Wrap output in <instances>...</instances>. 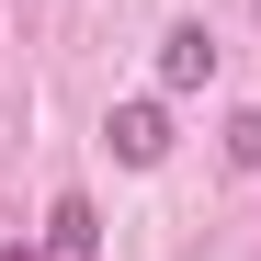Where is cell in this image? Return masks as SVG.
I'll use <instances>...</instances> for the list:
<instances>
[{
  "label": "cell",
  "mask_w": 261,
  "mask_h": 261,
  "mask_svg": "<svg viewBox=\"0 0 261 261\" xmlns=\"http://www.w3.org/2000/svg\"><path fill=\"white\" fill-rule=\"evenodd\" d=\"M102 148H114L125 170H159V159H170V102H114Z\"/></svg>",
  "instance_id": "1"
},
{
  "label": "cell",
  "mask_w": 261,
  "mask_h": 261,
  "mask_svg": "<svg viewBox=\"0 0 261 261\" xmlns=\"http://www.w3.org/2000/svg\"><path fill=\"white\" fill-rule=\"evenodd\" d=\"M204 80H216V34L204 23H170L159 34V91H204Z\"/></svg>",
  "instance_id": "2"
},
{
  "label": "cell",
  "mask_w": 261,
  "mask_h": 261,
  "mask_svg": "<svg viewBox=\"0 0 261 261\" xmlns=\"http://www.w3.org/2000/svg\"><path fill=\"white\" fill-rule=\"evenodd\" d=\"M91 250H102L91 193H57V204H46V261H91Z\"/></svg>",
  "instance_id": "3"
},
{
  "label": "cell",
  "mask_w": 261,
  "mask_h": 261,
  "mask_svg": "<svg viewBox=\"0 0 261 261\" xmlns=\"http://www.w3.org/2000/svg\"><path fill=\"white\" fill-rule=\"evenodd\" d=\"M227 170H261V102L227 114Z\"/></svg>",
  "instance_id": "4"
},
{
  "label": "cell",
  "mask_w": 261,
  "mask_h": 261,
  "mask_svg": "<svg viewBox=\"0 0 261 261\" xmlns=\"http://www.w3.org/2000/svg\"><path fill=\"white\" fill-rule=\"evenodd\" d=\"M0 261H46V250H0Z\"/></svg>",
  "instance_id": "5"
}]
</instances>
